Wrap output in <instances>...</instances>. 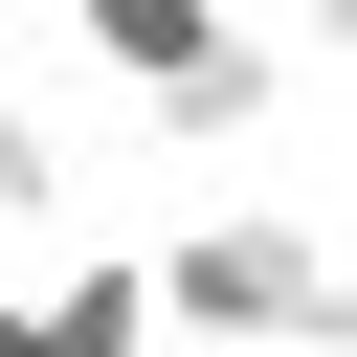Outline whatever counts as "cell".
<instances>
[{"label":"cell","instance_id":"obj_2","mask_svg":"<svg viewBox=\"0 0 357 357\" xmlns=\"http://www.w3.org/2000/svg\"><path fill=\"white\" fill-rule=\"evenodd\" d=\"M268 112H290V45H268V22H223V45H201V67L156 89V134H201V156H245Z\"/></svg>","mask_w":357,"mask_h":357},{"label":"cell","instance_id":"obj_5","mask_svg":"<svg viewBox=\"0 0 357 357\" xmlns=\"http://www.w3.org/2000/svg\"><path fill=\"white\" fill-rule=\"evenodd\" d=\"M0 357H67V335H45V290H0Z\"/></svg>","mask_w":357,"mask_h":357},{"label":"cell","instance_id":"obj_1","mask_svg":"<svg viewBox=\"0 0 357 357\" xmlns=\"http://www.w3.org/2000/svg\"><path fill=\"white\" fill-rule=\"evenodd\" d=\"M134 268H156V335H201V357H357V245H312L290 201H201Z\"/></svg>","mask_w":357,"mask_h":357},{"label":"cell","instance_id":"obj_4","mask_svg":"<svg viewBox=\"0 0 357 357\" xmlns=\"http://www.w3.org/2000/svg\"><path fill=\"white\" fill-rule=\"evenodd\" d=\"M45 201H67V156H45V112H0V245H22Z\"/></svg>","mask_w":357,"mask_h":357},{"label":"cell","instance_id":"obj_6","mask_svg":"<svg viewBox=\"0 0 357 357\" xmlns=\"http://www.w3.org/2000/svg\"><path fill=\"white\" fill-rule=\"evenodd\" d=\"M290 22H312V45H335V67H357V0H290Z\"/></svg>","mask_w":357,"mask_h":357},{"label":"cell","instance_id":"obj_3","mask_svg":"<svg viewBox=\"0 0 357 357\" xmlns=\"http://www.w3.org/2000/svg\"><path fill=\"white\" fill-rule=\"evenodd\" d=\"M67 22H89V67H112L134 112H156V89H178L201 45H223V0H67Z\"/></svg>","mask_w":357,"mask_h":357}]
</instances>
